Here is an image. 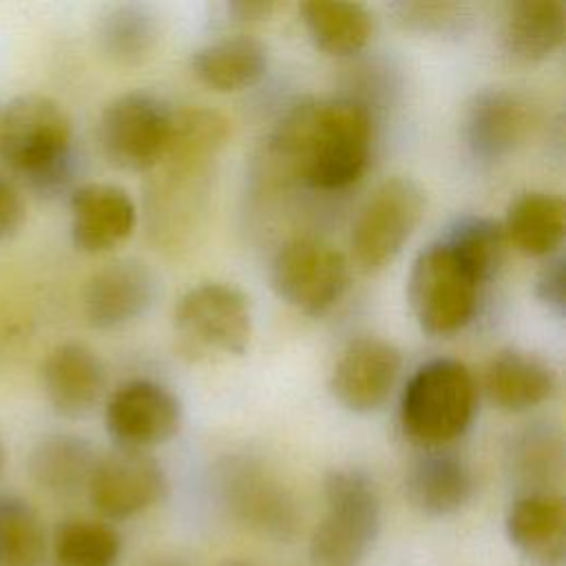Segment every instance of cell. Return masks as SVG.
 Segmentation results:
<instances>
[{
  "label": "cell",
  "mask_w": 566,
  "mask_h": 566,
  "mask_svg": "<svg viewBox=\"0 0 566 566\" xmlns=\"http://www.w3.org/2000/svg\"><path fill=\"white\" fill-rule=\"evenodd\" d=\"M172 325L181 349L192 356H241L252 336L250 301L230 283L206 281L184 292L175 305Z\"/></svg>",
  "instance_id": "cell-7"
},
{
  "label": "cell",
  "mask_w": 566,
  "mask_h": 566,
  "mask_svg": "<svg viewBox=\"0 0 566 566\" xmlns=\"http://www.w3.org/2000/svg\"><path fill=\"white\" fill-rule=\"evenodd\" d=\"M440 241L482 287L500 272L509 248L502 223L489 217H462L447 228Z\"/></svg>",
  "instance_id": "cell-28"
},
{
  "label": "cell",
  "mask_w": 566,
  "mask_h": 566,
  "mask_svg": "<svg viewBox=\"0 0 566 566\" xmlns=\"http://www.w3.org/2000/svg\"><path fill=\"white\" fill-rule=\"evenodd\" d=\"M405 493L413 509L442 517L460 511L473 493V475L467 462L444 449H424L407 469Z\"/></svg>",
  "instance_id": "cell-20"
},
{
  "label": "cell",
  "mask_w": 566,
  "mask_h": 566,
  "mask_svg": "<svg viewBox=\"0 0 566 566\" xmlns=\"http://www.w3.org/2000/svg\"><path fill=\"white\" fill-rule=\"evenodd\" d=\"M172 124V108L148 91L113 97L97 122L102 155L122 170L144 172L161 164Z\"/></svg>",
  "instance_id": "cell-9"
},
{
  "label": "cell",
  "mask_w": 566,
  "mask_h": 566,
  "mask_svg": "<svg viewBox=\"0 0 566 566\" xmlns=\"http://www.w3.org/2000/svg\"><path fill=\"white\" fill-rule=\"evenodd\" d=\"M535 296L557 318L566 312V259L562 252L546 256V263L535 276Z\"/></svg>",
  "instance_id": "cell-33"
},
{
  "label": "cell",
  "mask_w": 566,
  "mask_h": 566,
  "mask_svg": "<svg viewBox=\"0 0 566 566\" xmlns=\"http://www.w3.org/2000/svg\"><path fill=\"white\" fill-rule=\"evenodd\" d=\"M192 75L208 88L234 93L254 86L268 69V49L261 40L237 33L208 42L190 60Z\"/></svg>",
  "instance_id": "cell-22"
},
{
  "label": "cell",
  "mask_w": 566,
  "mask_h": 566,
  "mask_svg": "<svg viewBox=\"0 0 566 566\" xmlns=\"http://www.w3.org/2000/svg\"><path fill=\"white\" fill-rule=\"evenodd\" d=\"M270 281L283 303L307 316H321L343 298L349 261L325 239L294 237L276 250Z\"/></svg>",
  "instance_id": "cell-8"
},
{
  "label": "cell",
  "mask_w": 566,
  "mask_h": 566,
  "mask_svg": "<svg viewBox=\"0 0 566 566\" xmlns=\"http://www.w3.org/2000/svg\"><path fill=\"white\" fill-rule=\"evenodd\" d=\"M157 296V276L139 259H115L84 285L82 312L91 327L115 329L144 316Z\"/></svg>",
  "instance_id": "cell-15"
},
{
  "label": "cell",
  "mask_w": 566,
  "mask_h": 566,
  "mask_svg": "<svg viewBox=\"0 0 566 566\" xmlns=\"http://www.w3.org/2000/svg\"><path fill=\"white\" fill-rule=\"evenodd\" d=\"M228 13H232L237 20H265L272 13L281 9V2L274 0H232L226 4Z\"/></svg>",
  "instance_id": "cell-35"
},
{
  "label": "cell",
  "mask_w": 566,
  "mask_h": 566,
  "mask_svg": "<svg viewBox=\"0 0 566 566\" xmlns=\"http://www.w3.org/2000/svg\"><path fill=\"white\" fill-rule=\"evenodd\" d=\"M402 369L400 349L380 336H358L345 345L329 374V391L352 413L385 405Z\"/></svg>",
  "instance_id": "cell-13"
},
{
  "label": "cell",
  "mask_w": 566,
  "mask_h": 566,
  "mask_svg": "<svg viewBox=\"0 0 566 566\" xmlns=\"http://www.w3.org/2000/svg\"><path fill=\"white\" fill-rule=\"evenodd\" d=\"M119 533L99 520L73 517L55 528L51 566H117Z\"/></svg>",
  "instance_id": "cell-29"
},
{
  "label": "cell",
  "mask_w": 566,
  "mask_h": 566,
  "mask_svg": "<svg viewBox=\"0 0 566 566\" xmlns=\"http://www.w3.org/2000/svg\"><path fill=\"white\" fill-rule=\"evenodd\" d=\"M511 464L528 484L551 478L562 467L559 436L546 424L524 429L511 447Z\"/></svg>",
  "instance_id": "cell-31"
},
{
  "label": "cell",
  "mask_w": 566,
  "mask_h": 566,
  "mask_svg": "<svg viewBox=\"0 0 566 566\" xmlns=\"http://www.w3.org/2000/svg\"><path fill=\"white\" fill-rule=\"evenodd\" d=\"M482 285L436 239L422 248L407 276V301L418 327L429 336H451L464 329L480 305Z\"/></svg>",
  "instance_id": "cell-5"
},
{
  "label": "cell",
  "mask_w": 566,
  "mask_h": 566,
  "mask_svg": "<svg viewBox=\"0 0 566 566\" xmlns=\"http://www.w3.org/2000/svg\"><path fill=\"white\" fill-rule=\"evenodd\" d=\"M228 139L230 122L219 111L206 106L172 111L170 137L161 159L166 164V172L201 175Z\"/></svg>",
  "instance_id": "cell-24"
},
{
  "label": "cell",
  "mask_w": 566,
  "mask_h": 566,
  "mask_svg": "<svg viewBox=\"0 0 566 566\" xmlns=\"http://www.w3.org/2000/svg\"><path fill=\"white\" fill-rule=\"evenodd\" d=\"M97 453L86 438L75 433L44 436L29 453L31 480L53 495H75L86 489Z\"/></svg>",
  "instance_id": "cell-26"
},
{
  "label": "cell",
  "mask_w": 566,
  "mask_h": 566,
  "mask_svg": "<svg viewBox=\"0 0 566 566\" xmlns=\"http://www.w3.org/2000/svg\"><path fill=\"white\" fill-rule=\"evenodd\" d=\"M42 389L55 413L82 418L93 411L106 389L102 358L84 343H60L42 363Z\"/></svg>",
  "instance_id": "cell-17"
},
{
  "label": "cell",
  "mask_w": 566,
  "mask_h": 566,
  "mask_svg": "<svg viewBox=\"0 0 566 566\" xmlns=\"http://www.w3.org/2000/svg\"><path fill=\"white\" fill-rule=\"evenodd\" d=\"M2 464H4V444L0 440V469H2Z\"/></svg>",
  "instance_id": "cell-37"
},
{
  "label": "cell",
  "mask_w": 566,
  "mask_h": 566,
  "mask_svg": "<svg viewBox=\"0 0 566 566\" xmlns=\"http://www.w3.org/2000/svg\"><path fill=\"white\" fill-rule=\"evenodd\" d=\"M555 389V369L526 349H500L484 369V391L489 400L509 413H520L546 402Z\"/></svg>",
  "instance_id": "cell-21"
},
{
  "label": "cell",
  "mask_w": 566,
  "mask_h": 566,
  "mask_svg": "<svg viewBox=\"0 0 566 566\" xmlns=\"http://www.w3.org/2000/svg\"><path fill=\"white\" fill-rule=\"evenodd\" d=\"M531 104L509 88H482L469 97L460 119L467 153L478 164L509 157L531 133Z\"/></svg>",
  "instance_id": "cell-14"
},
{
  "label": "cell",
  "mask_w": 566,
  "mask_h": 566,
  "mask_svg": "<svg viewBox=\"0 0 566 566\" xmlns=\"http://www.w3.org/2000/svg\"><path fill=\"white\" fill-rule=\"evenodd\" d=\"M509 542L535 566H562L566 559V504L562 495L522 493L506 511Z\"/></svg>",
  "instance_id": "cell-18"
},
{
  "label": "cell",
  "mask_w": 566,
  "mask_h": 566,
  "mask_svg": "<svg viewBox=\"0 0 566 566\" xmlns=\"http://www.w3.org/2000/svg\"><path fill=\"white\" fill-rule=\"evenodd\" d=\"M566 35V9L559 0H515L504 7L497 44L511 64H537L551 57Z\"/></svg>",
  "instance_id": "cell-19"
},
{
  "label": "cell",
  "mask_w": 566,
  "mask_h": 566,
  "mask_svg": "<svg viewBox=\"0 0 566 566\" xmlns=\"http://www.w3.org/2000/svg\"><path fill=\"white\" fill-rule=\"evenodd\" d=\"M396 22L418 33H451L467 20V7L458 2H396Z\"/></svg>",
  "instance_id": "cell-32"
},
{
  "label": "cell",
  "mask_w": 566,
  "mask_h": 566,
  "mask_svg": "<svg viewBox=\"0 0 566 566\" xmlns=\"http://www.w3.org/2000/svg\"><path fill=\"white\" fill-rule=\"evenodd\" d=\"M69 208L73 245L88 254L113 250L130 237L137 223L133 199L115 184L91 181L73 188Z\"/></svg>",
  "instance_id": "cell-16"
},
{
  "label": "cell",
  "mask_w": 566,
  "mask_h": 566,
  "mask_svg": "<svg viewBox=\"0 0 566 566\" xmlns=\"http://www.w3.org/2000/svg\"><path fill=\"white\" fill-rule=\"evenodd\" d=\"M86 491L102 517L128 520L164 500L168 478L148 451L115 447L97 458Z\"/></svg>",
  "instance_id": "cell-11"
},
{
  "label": "cell",
  "mask_w": 566,
  "mask_h": 566,
  "mask_svg": "<svg viewBox=\"0 0 566 566\" xmlns=\"http://www.w3.org/2000/svg\"><path fill=\"white\" fill-rule=\"evenodd\" d=\"M24 221V201L15 184L0 172V241L13 237Z\"/></svg>",
  "instance_id": "cell-34"
},
{
  "label": "cell",
  "mask_w": 566,
  "mask_h": 566,
  "mask_svg": "<svg viewBox=\"0 0 566 566\" xmlns=\"http://www.w3.org/2000/svg\"><path fill=\"white\" fill-rule=\"evenodd\" d=\"M46 531L40 513L20 495L0 493V566H40Z\"/></svg>",
  "instance_id": "cell-30"
},
{
  "label": "cell",
  "mask_w": 566,
  "mask_h": 566,
  "mask_svg": "<svg viewBox=\"0 0 566 566\" xmlns=\"http://www.w3.org/2000/svg\"><path fill=\"white\" fill-rule=\"evenodd\" d=\"M181 402L161 382L135 378L119 385L106 400L104 424L122 449L146 451L168 442L181 427Z\"/></svg>",
  "instance_id": "cell-12"
},
{
  "label": "cell",
  "mask_w": 566,
  "mask_h": 566,
  "mask_svg": "<svg viewBox=\"0 0 566 566\" xmlns=\"http://www.w3.org/2000/svg\"><path fill=\"white\" fill-rule=\"evenodd\" d=\"M217 486L228 511L254 533L292 539L301 513L287 486L256 458L230 455L217 467Z\"/></svg>",
  "instance_id": "cell-10"
},
{
  "label": "cell",
  "mask_w": 566,
  "mask_h": 566,
  "mask_svg": "<svg viewBox=\"0 0 566 566\" xmlns=\"http://www.w3.org/2000/svg\"><path fill=\"white\" fill-rule=\"evenodd\" d=\"M144 566H184V564L172 562V559H153V562H146Z\"/></svg>",
  "instance_id": "cell-36"
},
{
  "label": "cell",
  "mask_w": 566,
  "mask_h": 566,
  "mask_svg": "<svg viewBox=\"0 0 566 566\" xmlns=\"http://www.w3.org/2000/svg\"><path fill=\"white\" fill-rule=\"evenodd\" d=\"M0 161L29 190L62 195L75 177L73 124L49 95L24 93L0 111Z\"/></svg>",
  "instance_id": "cell-2"
},
{
  "label": "cell",
  "mask_w": 566,
  "mask_h": 566,
  "mask_svg": "<svg viewBox=\"0 0 566 566\" xmlns=\"http://www.w3.org/2000/svg\"><path fill=\"white\" fill-rule=\"evenodd\" d=\"M424 206V192L411 177L396 175L378 184L352 223L349 252L354 265L365 274L385 270L422 221Z\"/></svg>",
  "instance_id": "cell-6"
},
{
  "label": "cell",
  "mask_w": 566,
  "mask_h": 566,
  "mask_svg": "<svg viewBox=\"0 0 566 566\" xmlns=\"http://www.w3.org/2000/svg\"><path fill=\"white\" fill-rule=\"evenodd\" d=\"M298 13L312 44L327 55H354L374 38V15L360 2L307 0Z\"/></svg>",
  "instance_id": "cell-25"
},
{
  "label": "cell",
  "mask_w": 566,
  "mask_h": 566,
  "mask_svg": "<svg viewBox=\"0 0 566 566\" xmlns=\"http://www.w3.org/2000/svg\"><path fill=\"white\" fill-rule=\"evenodd\" d=\"M478 385L471 369L455 358H431L407 380L400 396V429L422 449L444 447L471 427Z\"/></svg>",
  "instance_id": "cell-3"
},
{
  "label": "cell",
  "mask_w": 566,
  "mask_h": 566,
  "mask_svg": "<svg viewBox=\"0 0 566 566\" xmlns=\"http://www.w3.org/2000/svg\"><path fill=\"white\" fill-rule=\"evenodd\" d=\"M374 119L354 97L298 99L274 124L265 159L276 179L314 190H343L356 184L371 157Z\"/></svg>",
  "instance_id": "cell-1"
},
{
  "label": "cell",
  "mask_w": 566,
  "mask_h": 566,
  "mask_svg": "<svg viewBox=\"0 0 566 566\" xmlns=\"http://www.w3.org/2000/svg\"><path fill=\"white\" fill-rule=\"evenodd\" d=\"M228 566H252V564H243V562H234V564H228Z\"/></svg>",
  "instance_id": "cell-38"
},
{
  "label": "cell",
  "mask_w": 566,
  "mask_h": 566,
  "mask_svg": "<svg viewBox=\"0 0 566 566\" xmlns=\"http://www.w3.org/2000/svg\"><path fill=\"white\" fill-rule=\"evenodd\" d=\"M99 51L119 66H139L150 60L161 40V24L153 7L124 2L108 7L95 29Z\"/></svg>",
  "instance_id": "cell-27"
},
{
  "label": "cell",
  "mask_w": 566,
  "mask_h": 566,
  "mask_svg": "<svg viewBox=\"0 0 566 566\" xmlns=\"http://www.w3.org/2000/svg\"><path fill=\"white\" fill-rule=\"evenodd\" d=\"M506 243L526 256H551L559 252L566 232L564 199L542 190L517 195L502 221Z\"/></svg>",
  "instance_id": "cell-23"
},
{
  "label": "cell",
  "mask_w": 566,
  "mask_h": 566,
  "mask_svg": "<svg viewBox=\"0 0 566 566\" xmlns=\"http://www.w3.org/2000/svg\"><path fill=\"white\" fill-rule=\"evenodd\" d=\"M325 515L310 539L312 566H360L380 531V497L374 480L354 467L323 478Z\"/></svg>",
  "instance_id": "cell-4"
}]
</instances>
